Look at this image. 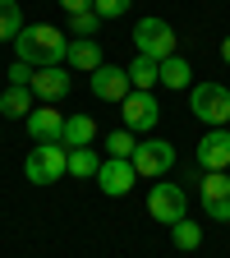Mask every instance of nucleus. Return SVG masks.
<instances>
[{"label":"nucleus","instance_id":"f257e3e1","mask_svg":"<svg viewBox=\"0 0 230 258\" xmlns=\"http://www.w3.org/2000/svg\"><path fill=\"white\" fill-rule=\"evenodd\" d=\"M14 51L28 70H51V64H64L69 55V37L51 23H28L19 37H14Z\"/></svg>","mask_w":230,"mask_h":258},{"label":"nucleus","instance_id":"f03ea898","mask_svg":"<svg viewBox=\"0 0 230 258\" xmlns=\"http://www.w3.org/2000/svg\"><path fill=\"white\" fill-rule=\"evenodd\" d=\"M175 28L166 23V19H157V14H147V19H138L134 23V46H138V55H147V60H171L175 55Z\"/></svg>","mask_w":230,"mask_h":258},{"label":"nucleus","instance_id":"7ed1b4c3","mask_svg":"<svg viewBox=\"0 0 230 258\" xmlns=\"http://www.w3.org/2000/svg\"><path fill=\"white\" fill-rule=\"evenodd\" d=\"M23 175L32 184H55L60 175H69V148L64 143H37L23 161Z\"/></svg>","mask_w":230,"mask_h":258},{"label":"nucleus","instance_id":"20e7f679","mask_svg":"<svg viewBox=\"0 0 230 258\" xmlns=\"http://www.w3.org/2000/svg\"><path fill=\"white\" fill-rule=\"evenodd\" d=\"M193 115H198L207 129H230V88L198 83L193 88Z\"/></svg>","mask_w":230,"mask_h":258},{"label":"nucleus","instance_id":"39448f33","mask_svg":"<svg viewBox=\"0 0 230 258\" xmlns=\"http://www.w3.org/2000/svg\"><path fill=\"white\" fill-rule=\"evenodd\" d=\"M129 161H134L138 180H157V175H166V171L175 166V148H171L166 139H143Z\"/></svg>","mask_w":230,"mask_h":258},{"label":"nucleus","instance_id":"423d86ee","mask_svg":"<svg viewBox=\"0 0 230 258\" xmlns=\"http://www.w3.org/2000/svg\"><path fill=\"white\" fill-rule=\"evenodd\" d=\"M198 203L212 221H230V171H207L198 180Z\"/></svg>","mask_w":230,"mask_h":258},{"label":"nucleus","instance_id":"0eeeda50","mask_svg":"<svg viewBox=\"0 0 230 258\" xmlns=\"http://www.w3.org/2000/svg\"><path fill=\"white\" fill-rule=\"evenodd\" d=\"M184 208H189V194H184L180 184H152V189H147V212H152L161 226L184 221Z\"/></svg>","mask_w":230,"mask_h":258},{"label":"nucleus","instance_id":"6e6552de","mask_svg":"<svg viewBox=\"0 0 230 258\" xmlns=\"http://www.w3.org/2000/svg\"><path fill=\"white\" fill-rule=\"evenodd\" d=\"M120 115H124V129H129V134H147V129H157V120H161L152 92H129L124 102H120Z\"/></svg>","mask_w":230,"mask_h":258},{"label":"nucleus","instance_id":"1a4fd4ad","mask_svg":"<svg viewBox=\"0 0 230 258\" xmlns=\"http://www.w3.org/2000/svg\"><path fill=\"white\" fill-rule=\"evenodd\" d=\"M97 184H102L106 199H124V194L138 184V171H134V161H129V157H106L102 171H97Z\"/></svg>","mask_w":230,"mask_h":258},{"label":"nucleus","instance_id":"9d476101","mask_svg":"<svg viewBox=\"0 0 230 258\" xmlns=\"http://www.w3.org/2000/svg\"><path fill=\"white\" fill-rule=\"evenodd\" d=\"M32 97L37 102H46V106H55L60 97H69V88H74V79H69V70L64 64H51V70H32Z\"/></svg>","mask_w":230,"mask_h":258},{"label":"nucleus","instance_id":"9b49d317","mask_svg":"<svg viewBox=\"0 0 230 258\" xmlns=\"http://www.w3.org/2000/svg\"><path fill=\"white\" fill-rule=\"evenodd\" d=\"M203 171H230V129H207L193 148Z\"/></svg>","mask_w":230,"mask_h":258},{"label":"nucleus","instance_id":"f8f14e48","mask_svg":"<svg viewBox=\"0 0 230 258\" xmlns=\"http://www.w3.org/2000/svg\"><path fill=\"white\" fill-rule=\"evenodd\" d=\"M92 92L102 97V102H124L129 92H134V83H129V70H120V64H102L97 74H88Z\"/></svg>","mask_w":230,"mask_h":258},{"label":"nucleus","instance_id":"ddd939ff","mask_svg":"<svg viewBox=\"0 0 230 258\" xmlns=\"http://www.w3.org/2000/svg\"><path fill=\"white\" fill-rule=\"evenodd\" d=\"M28 124V134H32V143H60V134H64V115L55 111V106H32V115L23 120Z\"/></svg>","mask_w":230,"mask_h":258},{"label":"nucleus","instance_id":"4468645a","mask_svg":"<svg viewBox=\"0 0 230 258\" xmlns=\"http://www.w3.org/2000/svg\"><path fill=\"white\" fill-rule=\"evenodd\" d=\"M64 64H69V70H79V74H97L102 70V46H97L92 37H74L69 42V55H64Z\"/></svg>","mask_w":230,"mask_h":258},{"label":"nucleus","instance_id":"2eb2a0df","mask_svg":"<svg viewBox=\"0 0 230 258\" xmlns=\"http://www.w3.org/2000/svg\"><path fill=\"white\" fill-rule=\"evenodd\" d=\"M32 106H37L32 88H19V83H10L5 92H0V115H5V120H28V115H32Z\"/></svg>","mask_w":230,"mask_h":258},{"label":"nucleus","instance_id":"dca6fc26","mask_svg":"<svg viewBox=\"0 0 230 258\" xmlns=\"http://www.w3.org/2000/svg\"><path fill=\"white\" fill-rule=\"evenodd\" d=\"M92 139H97V120L92 115H64V134H60L64 148H92Z\"/></svg>","mask_w":230,"mask_h":258},{"label":"nucleus","instance_id":"f3484780","mask_svg":"<svg viewBox=\"0 0 230 258\" xmlns=\"http://www.w3.org/2000/svg\"><path fill=\"white\" fill-rule=\"evenodd\" d=\"M129 70V83H134V92H152L161 83V64L147 60V55H134V64H124Z\"/></svg>","mask_w":230,"mask_h":258},{"label":"nucleus","instance_id":"a211bd4d","mask_svg":"<svg viewBox=\"0 0 230 258\" xmlns=\"http://www.w3.org/2000/svg\"><path fill=\"white\" fill-rule=\"evenodd\" d=\"M97 171H102V157L92 148H69V175L74 180H97Z\"/></svg>","mask_w":230,"mask_h":258},{"label":"nucleus","instance_id":"6ab92c4d","mask_svg":"<svg viewBox=\"0 0 230 258\" xmlns=\"http://www.w3.org/2000/svg\"><path fill=\"white\" fill-rule=\"evenodd\" d=\"M23 5L19 0H0V42H14L19 32H23Z\"/></svg>","mask_w":230,"mask_h":258},{"label":"nucleus","instance_id":"aec40b11","mask_svg":"<svg viewBox=\"0 0 230 258\" xmlns=\"http://www.w3.org/2000/svg\"><path fill=\"white\" fill-rule=\"evenodd\" d=\"M189 60H180V55H171V60H161V88H175V92H184L189 88Z\"/></svg>","mask_w":230,"mask_h":258},{"label":"nucleus","instance_id":"412c9836","mask_svg":"<svg viewBox=\"0 0 230 258\" xmlns=\"http://www.w3.org/2000/svg\"><path fill=\"white\" fill-rule=\"evenodd\" d=\"M171 235H175V249H184V253H193V249H198V244H203V226L184 217V221H175V226H171Z\"/></svg>","mask_w":230,"mask_h":258},{"label":"nucleus","instance_id":"4be33fe9","mask_svg":"<svg viewBox=\"0 0 230 258\" xmlns=\"http://www.w3.org/2000/svg\"><path fill=\"white\" fill-rule=\"evenodd\" d=\"M106 19L97 14V10H83V14H69V32L74 37H97V28H102Z\"/></svg>","mask_w":230,"mask_h":258},{"label":"nucleus","instance_id":"5701e85b","mask_svg":"<svg viewBox=\"0 0 230 258\" xmlns=\"http://www.w3.org/2000/svg\"><path fill=\"white\" fill-rule=\"evenodd\" d=\"M106 148H111V157H134L138 139L129 134V129H111V134H106Z\"/></svg>","mask_w":230,"mask_h":258},{"label":"nucleus","instance_id":"b1692460","mask_svg":"<svg viewBox=\"0 0 230 258\" xmlns=\"http://www.w3.org/2000/svg\"><path fill=\"white\" fill-rule=\"evenodd\" d=\"M129 5H134V0H92V10L102 14V19H120V14H129Z\"/></svg>","mask_w":230,"mask_h":258},{"label":"nucleus","instance_id":"393cba45","mask_svg":"<svg viewBox=\"0 0 230 258\" xmlns=\"http://www.w3.org/2000/svg\"><path fill=\"white\" fill-rule=\"evenodd\" d=\"M10 83H19V88H28V83H32V70H28L23 60H14V64H10Z\"/></svg>","mask_w":230,"mask_h":258},{"label":"nucleus","instance_id":"a878e982","mask_svg":"<svg viewBox=\"0 0 230 258\" xmlns=\"http://www.w3.org/2000/svg\"><path fill=\"white\" fill-rule=\"evenodd\" d=\"M60 5L69 10V14H83V10H92V0H60Z\"/></svg>","mask_w":230,"mask_h":258},{"label":"nucleus","instance_id":"bb28decb","mask_svg":"<svg viewBox=\"0 0 230 258\" xmlns=\"http://www.w3.org/2000/svg\"><path fill=\"white\" fill-rule=\"evenodd\" d=\"M221 60H225V64H230V37H225V42H221Z\"/></svg>","mask_w":230,"mask_h":258}]
</instances>
